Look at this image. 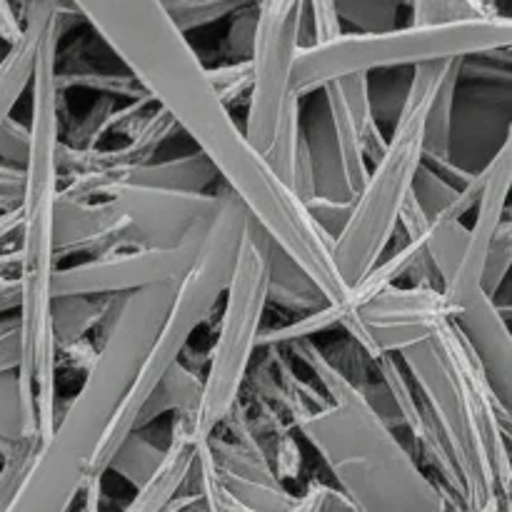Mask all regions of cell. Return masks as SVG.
<instances>
[{
	"label": "cell",
	"mask_w": 512,
	"mask_h": 512,
	"mask_svg": "<svg viewBox=\"0 0 512 512\" xmlns=\"http://www.w3.org/2000/svg\"><path fill=\"white\" fill-rule=\"evenodd\" d=\"M78 15L103 38L135 83L175 120L198 153L215 168L223 188L238 198L250 220L305 270L328 305L350 293L333 263V243L313 223L303 200L273 173L250 145L230 108L210 85L208 70L160 0L75 3Z\"/></svg>",
	"instance_id": "cell-1"
},
{
	"label": "cell",
	"mask_w": 512,
	"mask_h": 512,
	"mask_svg": "<svg viewBox=\"0 0 512 512\" xmlns=\"http://www.w3.org/2000/svg\"><path fill=\"white\" fill-rule=\"evenodd\" d=\"M178 285H155L113 298L83 385L40 443L23 485L5 512H73L95 475L110 423L133 385Z\"/></svg>",
	"instance_id": "cell-2"
},
{
	"label": "cell",
	"mask_w": 512,
	"mask_h": 512,
	"mask_svg": "<svg viewBox=\"0 0 512 512\" xmlns=\"http://www.w3.org/2000/svg\"><path fill=\"white\" fill-rule=\"evenodd\" d=\"M70 13H75V5ZM68 13V15H70ZM68 15L50 28L40 43L33 70L30 105V153L25 163V195L20 205V368L18 378L33 403L40 443L58 425V345L53 338L55 268V205L60 198V108L63 93L55 80L58 45L68 28Z\"/></svg>",
	"instance_id": "cell-3"
},
{
	"label": "cell",
	"mask_w": 512,
	"mask_h": 512,
	"mask_svg": "<svg viewBox=\"0 0 512 512\" xmlns=\"http://www.w3.org/2000/svg\"><path fill=\"white\" fill-rule=\"evenodd\" d=\"M313 373L328 405L293 420L355 512H448L443 488L423 473L415 455L373 413L313 340L288 345Z\"/></svg>",
	"instance_id": "cell-4"
},
{
	"label": "cell",
	"mask_w": 512,
	"mask_h": 512,
	"mask_svg": "<svg viewBox=\"0 0 512 512\" xmlns=\"http://www.w3.org/2000/svg\"><path fill=\"white\" fill-rule=\"evenodd\" d=\"M398 360L453 458L463 483V512L490 505L505 512L512 493V450L498 405L458 325L445 323L423 343L403 350Z\"/></svg>",
	"instance_id": "cell-5"
},
{
	"label": "cell",
	"mask_w": 512,
	"mask_h": 512,
	"mask_svg": "<svg viewBox=\"0 0 512 512\" xmlns=\"http://www.w3.org/2000/svg\"><path fill=\"white\" fill-rule=\"evenodd\" d=\"M453 63L455 60H445L413 68L393 135L353 198L348 223L333 240V263L348 293L373 273L400 228V215L413 195L415 175L423 168L428 105Z\"/></svg>",
	"instance_id": "cell-6"
},
{
	"label": "cell",
	"mask_w": 512,
	"mask_h": 512,
	"mask_svg": "<svg viewBox=\"0 0 512 512\" xmlns=\"http://www.w3.org/2000/svg\"><path fill=\"white\" fill-rule=\"evenodd\" d=\"M248 220V210L238 203V198L230 190L220 188V210L210 225L203 253L175 288L173 303H170L168 313H165L163 323H160L158 333H155L153 343L145 353L133 385L125 393L123 403H120L118 413L110 423L108 435L103 440V450H100L98 468H95L98 478L108 473L115 450L123 445L128 435H133L135 418H138L148 395L183 360L193 333L210 318L218 300L223 298Z\"/></svg>",
	"instance_id": "cell-7"
},
{
	"label": "cell",
	"mask_w": 512,
	"mask_h": 512,
	"mask_svg": "<svg viewBox=\"0 0 512 512\" xmlns=\"http://www.w3.org/2000/svg\"><path fill=\"white\" fill-rule=\"evenodd\" d=\"M508 50H512V15L503 13L448 25H400L375 35L343 33L328 45L298 50L293 90L303 100L350 75L483 58Z\"/></svg>",
	"instance_id": "cell-8"
},
{
	"label": "cell",
	"mask_w": 512,
	"mask_h": 512,
	"mask_svg": "<svg viewBox=\"0 0 512 512\" xmlns=\"http://www.w3.org/2000/svg\"><path fill=\"white\" fill-rule=\"evenodd\" d=\"M268 248V235L248 220L223 293L218 335L205 360L198 410L190 420H180L195 445L205 443L243 398L268 308Z\"/></svg>",
	"instance_id": "cell-9"
},
{
	"label": "cell",
	"mask_w": 512,
	"mask_h": 512,
	"mask_svg": "<svg viewBox=\"0 0 512 512\" xmlns=\"http://www.w3.org/2000/svg\"><path fill=\"white\" fill-rule=\"evenodd\" d=\"M300 10L303 0L258 3V30L250 53L253 90L245 110V138L265 158L280 125L303 100L293 90L295 58L300 50Z\"/></svg>",
	"instance_id": "cell-10"
},
{
	"label": "cell",
	"mask_w": 512,
	"mask_h": 512,
	"mask_svg": "<svg viewBox=\"0 0 512 512\" xmlns=\"http://www.w3.org/2000/svg\"><path fill=\"white\" fill-rule=\"evenodd\" d=\"M338 328L370 360L400 355L453 323L458 308L438 288H388L358 305H333Z\"/></svg>",
	"instance_id": "cell-11"
},
{
	"label": "cell",
	"mask_w": 512,
	"mask_h": 512,
	"mask_svg": "<svg viewBox=\"0 0 512 512\" xmlns=\"http://www.w3.org/2000/svg\"><path fill=\"white\" fill-rule=\"evenodd\" d=\"M210 225L195 230L178 248L118 250V253L90 258L85 263L58 268L53 278V298L80 295V298L105 300L140 293L155 285H178L198 263Z\"/></svg>",
	"instance_id": "cell-12"
},
{
	"label": "cell",
	"mask_w": 512,
	"mask_h": 512,
	"mask_svg": "<svg viewBox=\"0 0 512 512\" xmlns=\"http://www.w3.org/2000/svg\"><path fill=\"white\" fill-rule=\"evenodd\" d=\"M100 198L113 203L123 215L135 248H178L195 230L213 223L220 210V188L210 195H185L113 183L103 188Z\"/></svg>",
	"instance_id": "cell-13"
},
{
	"label": "cell",
	"mask_w": 512,
	"mask_h": 512,
	"mask_svg": "<svg viewBox=\"0 0 512 512\" xmlns=\"http://www.w3.org/2000/svg\"><path fill=\"white\" fill-rule=\"evenodd\" d=\"M475 185L480 190V198L475 205V223L473 228H468V248L453 280L443 288L445 298L458 308V313L465 300L473 298L480 290L490 245L508 213V200L512 195V130H505L503 145L495 150L485 168L475 170Z\"/></svg>",
	"instance_id": "cell-14"
},
{
	"label": "cell",
	"mask_w": 512,
	"mask_h": 512,
	"mask_svg": "<svg viewBox=\"0 0 512 512\" xmlns=\"http://www.w3.org/2000/svg\"><path fill=\"white\" fill-rule=\"evenodd\" d=\"M453 323L468 343L475 365L498 405L505 438L512 450V330L508 320L503 318L495 300L478 290L473 298L465 300Z\"/></svg>",
	"instance_id": "cell-15"
},
{
	"label": "cell",
	"mask_w": 512,
	"mask_h": 512,
	"mask_svg": "<svg viewBox=\"0 0 512 512\" xmlns=\"http://www.w3.org/2000/svg\"><path fill=\"white\" fill-rule=\"evenodd\" d=\"M128 223L113 203L98 200H75L60 193L55 205V255L95 253L100 255L133 250Z\"/></svg>",
	"instance_id": "cell-16"
},
{
	"label": "cell",
	"mask_w": 512,
	"mask_h": 512,
	"mask_svg": "<svg viewBox=\"0 0 512 512\" xmlns=\"http://www.w3.org/2000/svg\"><path fill=\"white\" fill-rule=\"evenodd\" d=\"M70 10H73V5L63 3H28L20 8L23 35H20L18 43L10 45L3 63H0V130L13 118V108L33 83L40 43L50 33V28Z\"/></svg>",
	"instance_id": "cell-17"
},
{
	"label": "cell",
	"mask_w": 512,
	"mask_h": 512,
	"mask_svg": "<svg viewBox=\"0 0 512 512\" xmlns=\"http://www.w3.org/2000/svg\"><path fill=\"white\" fill-rule=\"evenodd\" d=\"M300 128H303L305 158H308L310 175H313V198L333 200V203H353L343 153H340L338 138H335L325 103L310 110L303 108Z\"/></svg>",
	"instance_id": "cell-18"
},
{
	"label": "cell",
	"mask_w": 512,
	"mask_h": 512,
	"mask_svg": "<svg viewBox=\"0 0 512 512\" xmlns=\"http://www.w3.org/2000/svg\"><path fill=\"white\" fill-rule=\"evenodd\" d=\"M218 173L203 153H188L170 160H150L130 170L120 183L143 185V188L168 190V193L210 195Z\"/></svg>",
	"instance_id": "cell-19"
},
{
	"label": "cell",
	"mask_w": 512,
	"mask_h": 512,
	"mask_svg": "<svg viewBox=\"0 0 512 512\" xmlns=\"http://www.w3.org/2000/svg\"><path fill=\"white\" fill-rule=\"evenodd\" d=\"M200 395H203V375L195 373L185 360H180L168 375L158 383V388L148 395V400L140 408L138 418H135L133 433L138 430H148L155 420L163 415L175 413L178 420H190L198 410Z\"/></svg>",
	"instance_id": "cell-20"
},
{
	"label": "cell",
	"mask_w": 512,
	"mask_h": 512,
	"mask_svg": "<svg viewBox=\"0 0 512 512\" xmlns=\"http://www.w3.org/2000/svg\"><path fill=\"white\" fill-rule=\"evenodd\" d=\"M270 303L295 313L298 318L328 305V300L320 295L305 270L290 255H285L273 240L268 248V305Z\"/></svg>",
	"instance_id": "cell-21"
},
{
	"label": "cell",
	"mask_w": 512,
	"mask_h": 512,
	"mask_svg": "<svg viewBox=\"0 0 512 512\" xmlns=\"http://www.w3.org/2000/svg\"><path fill=\"white\" fill-rule=\"evenodd\" d=\"M38 438L33 403L20 385L18 370L0 375V460L13 458L18 450Z\"/></svg>",
	"instance_id": "cell-22"
},
{
	"label": "cell",
	"mask_w": 512,
	"mask_h": 512,
	"mask_svg": "<svg viewBox=\"0 0 512 512\" xmlns=\"http://www.w3.org/2000/svg\"><path fill=\"white\" fill-rule=\"evenodd\" d=\"M110 303L113 300H98V298H80V295H70V298H53V338L60 353H70V350L80 348L88 343V335L93 333L98 325H103L105 315H108Z\"/></svg>",
	"instance_id": "cell-23"
},
{
	"label": "cell",
	"mask_w": 512,
	"mask_h": 512,
	"mask_svg": "<svg viewBox=\"0 0 512 512\" xmlns=\"http://www.w3.org/2000/svg\"><path fill=\"white\" fill-rule=\"evenodd\" d=\"M463 63L455 60L435 90L425 115V158H453V115L458 85L463 80Z\"/></svg>",
	"instance_id": "cell-24"
},
{
	"label": "cell",
	"mask_w": 512,
	"mask_h": 512,
	"mask_svg": "<svg viewBox=\"0 0 512 512\" xmlns=\"http://www.w3.org/2000/svg\"><path fill=\"white\" fill-rule=\"evenodd\" d=\"M465 248H468V228L463 225V220L438 218L430 223L428 235H425V253H428L435 275H438L440 290L453 280Z\"/></svg>",
	"instance_id": "cell-25"
},
{
	"label": "cell",
	"mask_w": 512,
	"mask_h": 512,
	"mask_svg": "<svg viewBox=\"0 0 512 512\" xmlns=\"http://www.w3.org/2000/svg\"><path fill=\"white\" fill-rule=\"evenodd\" d=\"M168 448V445H165ZM165 448L153 443V438H148L145 430H138V433L128 435L123 440L115 455L110 458L108 470L118 473L125 483L133 485L135 490L143 488L150 478H153L155 470L160 468L165 458Z\"/></svg>",
	"instance_id": "cell-26"
},
{
	"label": "cell",
	"mask_w": 512,
	"mask_h": 512,
	"mask_svg": "<svg viewBox=\"0 0 512 512\" xmlns=\"http://www.w3.org/2000/svg\"><path fill=\"white\" fill-rule=\"evenodd\" d=\"M405 10H408V25L465 23V20H480L500 13L495 5L473 3V0H415L405 3Z\"/></svg>",
	"instance_id": "cell-27"
},
{
	"label": "cell",
	"mask_w": 512,
	"mask_h": 512,
	"mask_svg": "<svg viewBox=\"0 0 512 512\" xmlns=\"http://www.w3.org/2000/svg\"><path fill=\"white\" fill-rule=\"evenodd\" d=\"M338 15L343 23H350L355 33L375 35L388 33V30L400 28L398 20L405 10V3H393V0H345L335 3Z\"/></svg>",
	"instance_id": "cell-28"
},
{
	"label": "cell",
	"mask_w": 512,
	"mask_h": 512,
	"mask_svg": "<svg viewBox=\"0 0 512 512\" xmlns=\"http://www.w3.org/2000/svg\"><path fill=\"white\" fill-rule=\"evenodd\" d=\"M163 5L165 15L170 18V23L180 30L183 35H188L190 30L205 28V25H213L218 20L235 15V10H240L243 3H235V0H170Z\"/></svg>",
	"instance_id": "cell-29"
},
{
	"label": "cell",
	"mask_w": 512,
	"mask_h": 512,
	"mask_svg": "<svg viewBox=\"0 0 512 512\" xmlns=\"http://www.w3.org/2000/svg\"><path fill=\"white\" fill-rule=\"evenodd\" d=\"M343 33V20H340L335 3L303 0V10H300V50L328 45Z\"/></svg>",
	"instance_id": "cell-30"
},
{
	"label": "cell",
	"mask_w": 512,
	"mask_h": 512,
	"mask_svg": "<svg viewBox=\"0 0 512 512\" xmlns=\"http://www.w3.org/2000/svg\"><path fill=\"white\" fill-rule=\"evenodd\" d=\"M458 195L460 190L455 188V185H450L448 180L440 178L438 173H433L428 165H423V168L418 170V175H415L413 198L430 223L438 218L450 220L455 203H458Z\"/></svg>",
	"instance_id": "cell-31"
},
{
	"label": "cell",
	"mask_w": 512,
	"mask_h": 512,
	"mask_svg": "<svg viewBox=\"0 0 512 512\" xmlns=\"http://www.w3.org/2000/svg\"><path fill=\"white\" fill-rule=\"evenodd\" d=\"M208 70L210 85L215 88L218 98L225 105H230L235 100L248 98L250 90H253V65L250 60H230V63L218 65V68H205Z\"/></svg>",
	"instance_id": "cell-32"
},
{
	"label": "cell",
	"mask_w": 512,
	"mask_h": 512,
	"mask_svg": "<svg viewBox=\"0 0 512 512\" xmlns=\"http://www.w3.org/2000/svg\"><path fill=\"white\" fill-rule=\"evenodd\" d=\"M510 275H512V238L498 230L493 245H490L488 260H485L480 290H483L488 298H495V295L505 288Z\"/></svg>",
	"instance_id": "cell-33"
},
{
	"label": "cell",
	"mask_w": 512,
	"mask_h": 512,
	"mask_svg": "<svg viewBox=\"0 0 512 512\" xmlns=\"http://www.w3.org/2000/svg\"><path fill=\"white\" fill-rule=\"evenodd\" d=\"M255 30H258V5H240L235 10V20L228 33V50L238 60H250L255 45Z\"/></svg>",
	"instance_id": "cell-34"
},
{
	"label": "cell",
	"mask_w": 512,
	"mask_h": 512,
	"mask_svg": "<svg viewBox=\"0 0 512 512\" xmlns=\"http://www.w3.org/2000/svg\"><path fill=\"white\" fill-rule=\"evenodd\" d=\"M30 153V130L20 120L10 118L0 130V163L25 168Z\"/></svg>",
	"instance_id": "cell-35"
},
{
	"label": "cell",
	"mask_w": 512,
	"mask_h": 512,
	"mask_svg": "<svg viewBox=\"0 0 512 512\" xmlns=\"http://www.w3.org/2000/svg\"><path fill=\"white\" fill-rule=\"evenodd\" d=\"M305 208H308L313 223L318 225V228L323 230L325 238L333 243V240L340 235V230L345 228V223H348V215H350V208H353V203H333V200L313 198L310 203H305Z\"/></svg>",
	"instance_id": "cell-36"
},
{
	"label": "cell",
	"mask_w": 512,
	"mask_h": 512,
	"mask_svg": "<svg viewBox=\"0 0 512 512\" xmlns=\"http://www.w3.org/2000/svg\"><path fill=\"white\" fill-rule=\"evenodd\" d=\"M25 168L0 163V213H15L23 205Z\"/></svg>",
	"instance_id": "cell-37"
},
{
	"label": "cell",
	"mask_w": 512,
	"mask_h": 512,
	"mask_svg": "<svg viewBox=\"0 0 512 512\" xmlns=\"http://www.w3.org/2000/svg\"><path fill=\"white\" fill-rule=\"evenodd\" d=\"M20 35H23V13L0 0V43L10 48V45L18 43Z\"/></svg>",
	"instance_id": "cell-38"
},
{
	"label": "cell",
	"mask_w": 512,
	"mask_h": 512,
	"mask_svg": "<svg viewBox=\"0 0 512 512\" xmlns=\"http://www.w3.org/2000/svg\"><path fill=\"white\" fill-rule=\"evenodd\" d=\"M83 512H103L100 498H103V480H93L83 493Z\"/></svg>",
	"instance_id": "cell-39"
},
{
	"label": "cell",
	"mask_w": 512,
	"mask_h": 512,
	"mask_svg": "<svg viewBox=\"0 0 512 512\" xmlns=\"http://www.w3.org/2000/svg\"><path fill=\"white\" fill-rule=\"evenodd\" d=\"M500 233L510 235V238H512V208H510V205H508V213H505L503 225H500Z\"/></svg>",
	"instance_id": "cell-40"
},
{
	"label": "cell",
	"mask_w": 512,
	"mask_h": 512,
	"mask_svg": "<svg viewBox=\"0 0 512 512\" xmlns=\"http://www.w3.org/2000/svg\"><path fill=\"white\" fill-rule=\"evenodd\" d=\"M495 305H498V303H495ZM498 310L503 313L505 320H512V305H498Z\"/></svg>",
	"instance_id": "cell-41"
},
{
	"label": "cell",
	"mask_w": 512,
	"mask_h": 512,
	"mask_svg": "<svg viewBox=\"0 0 512 512\" xmlns=\"http://www.w3.org/2000/svg\"><path fill=\"white\" fill-rule=\"evenodd\" d=\"M480 512H503V510H500V505H490V508H485V510H480Z\"/></svg>",
	"instance_id": "cell-42"
},
{
	"label": "cell",
	"mask_w": 512,
	"mask_h": 512,
	"mask_svg": "<svg viewBox=\"0 0 512 512\" xmlns=\"http://www.w3.org/2000/svg\"><path fill=\"white\" fill-rule=\"evenodd\" d=\"M505 512H512V493H510V500H508V505H505Z\"/></svg>",
	"instance_id": "cell-43"
},
{
	"label": "cell",
	"mask_w": 512,
	"mask_h": 512,
	"mask_svg": "<svg viewBox=\"0 0 512 512\" xmlns=\"http://www.w3.org/2000/svg\"><path fill=\"white\" fill-rule=\"evenodd\" d=\"M5 53H8V48H0V63H3V58H5Z\"/></svg>",
	"instance_id": "cell-44"
},
{
	"label": "cell",
	"mask_w": 512,
	"mask_h": 512,
	"mask_svg": "<svg viewBox=\"0 0 512 512\" xmlns=\"http://www.w3.org/2000/svg\"><path fill=\"white\" fill-rule=\"evenodd\" d=\"M5 323H8V320H0V330H3V328H5Z\"/></svg>",
	"instance_id": "cell-45"
}]
</instances>
